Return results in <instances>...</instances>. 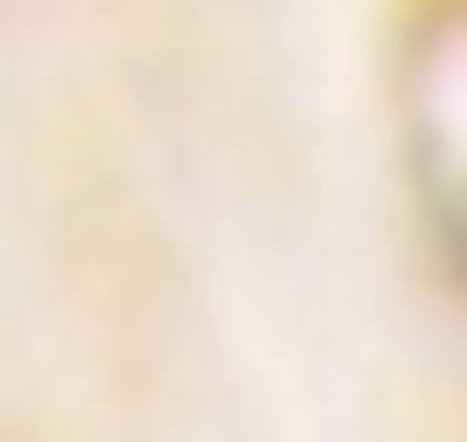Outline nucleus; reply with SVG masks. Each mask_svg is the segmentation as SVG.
<instances>
[{
	"label": "nucleus",
	"instance_id": "1",
	"mask_svg": "<svg viewBox=\"0 0 467 442\" xmlns=\"http://www.w3.org/2000/svg\"><path fill=\"white\" fill-rule=\"evenodd\" d=\"M381 98H394V185L431 271L467 295V0H394L381 25Z\"/></svg>",
	"mask_w": 467,
	"mask_h": 442
}]
</instances>
